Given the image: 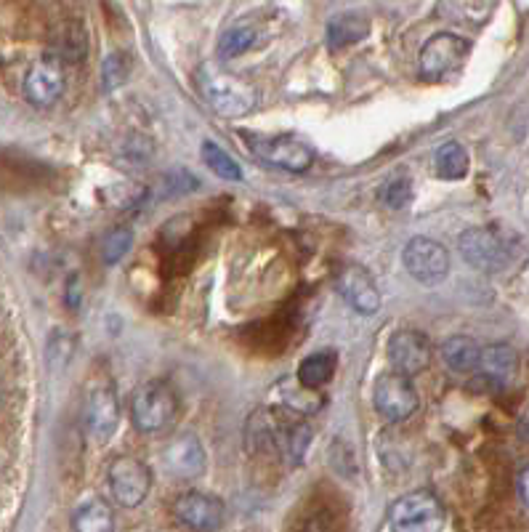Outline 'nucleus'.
<instances>
[{
    "label": "nucleus",
    "mask_w": 529,
    "mask_h": 532,
    "mask_svg": "<svg viewBox=\"0 0 529 532\" xmlns=\"http://www.w3.org/2000/svg\"><path fill=\"white\" fill-rule=\"evenodd\" d=\"M197 86L203 91V99L213 112L224 118H245L261 102L256 86L248 80L237 78L232 72L218 70L216 64H205L197 75Z\"/></svg>",
    "instance_id": "obj_1"
},
{
    "label": "nucleus",
    "mask_w": 529,
    "mask_h": 532,
    "mask_svg": "<svg viewBox=\"0 0 529 532\" xmlns=\"http://www.w3.org/2000/svg\"><path fill=\"white\" fill-rule=\"evenodd\" d=\"M176 392L168 381H147L136 389L131 399L133 426L144 434L163 431L176 415Z\"/></svg>",
    "instance_id": "obj_2"
},
{
    "label": "nucleus",
    "mask_w": 529,
    "mask_h": 532,
    "mask_svg": "<svg viewBox=\"0 0 529 532\" xmlns=\"http://www.w3.org/2000/svg\"><path fill=\"white\" fill-rule=\"evenodd\" d=\"M394 532H444V506L434 493L415 490L391 506Z\"/></svg>",
    "instance_id": "obj_3"
},
{
    "label": "nucleus",
    "mask_w": 529,
    "mask_h": 532,
    "mask_svg": "<svg viewBox=\"0 0 529 532\" xmlns=\"http://www.w3.org/2000/svg\"><path fill=\"white\" fill-rule=\"evenodd\" d=\"M253 155L274 168L306 171L314 163V149L296 133H274V136H248Z\"/></svg>",
    "instance_id": "obj_4"
},
{
    "label": "nucleus",
    "mask_w": 529,
    "mask_h": 532,
    "mask_svg": "<svg viewBox=\"0 0 529 532\" xmlns=\"http://www.w3.org/2000/svg\"><path fill=\"white\" fill-rule=\"evenodd\" d=\"M458 251L468 266H474L479 272L495 274L503 272L511 264V248L495 229L474 227L466 229L458 240Z\"/></svg>",
    "instance_id": "obj_5"
},
{
    "label": "nucleus",
    "mask_w": 529,
    "mask_h": 532,
    "mask_svg": "<svg viewBox=\"0 0 529 532\" xmlns=\"http://www.w3.org/2000/svg\"><path fill=\"white\" fill-rule=\"evenodd\" d=\"M109 490L120 506L125 509H136L144 503V498L152 490V471L144 461L133 458V455H120L112 461L107 471Z\"/></svg>",
    "instance_id": "obj_6"
},
{
    "label": "nucleus",
    "mask_w": 529,
    "mask_h": 532,
    "mask_svg": "<svg viewBox=\"0 0 529 532\" xmlns=\"http://www.w3.org/2000/svg\"><path fill=\"white\" fill-rule=\"evenodd\" d=\"M405 269L423 285H439L450 274V253L431 237H413L402 253Z\"/></svg>",
    "instance_id": "obj_7"
},
{
    "label": "nucleus",
    "mask_w": 529,
    "mask_h": 532,
    "mask_svg": "<svg viewBox=\"0 0 529 532\" xmlns=\"http://www.w3.org/2000/svg\"><path fill=\"white\" fill-rule=\"evenodd\" d=\"M373 402L386 421H407L418 410V392L410 376L391 370L375 381Z\"/></svg>",
    "instance_id": "obj_8"
},
{
    "label": "nucleus",
    "mask_w": 529,
    "mask_h": 532,
    "mask_svg": "<svg viewBox=\"0 0 529 532\" xmlns=\"http://www.w3.org/2000/svg\"><path fill=\"white\" fill-rule=\"evenodd\" d=\"M471 43L452 32H439L421 48V75L426 80H442L466 62Z\"/></svg>",
    "instance_id": "obj_9"
},
{
    "label": "nucleus",
    "mask_w": 529,
    "mask_h": 532,
    "mask_svg": "<svg viewBox=\"0 0 529 532\" xmlns=\"http://www.w3.org/2000/svg\"><path fill=\"white\" fill-rule=\"evenodd\" d=\"M173 514H176L181 525L189 527L192 532H216L218 527L224 525L226 509L216 495L189 490V493L176 498Z\"/></svg>",
    "instance_id": "obj_10"
},
{
    "label": "nucleus",
    "mask_w": 529,
    "mask_h": 532,
    "mask_svg": "<svg viewBox=\"0 0 529 532\" xmlns=\"http://www.w3.org/2000/svg\"><path fill=\"white\" fill-rule=\"evenodd\" d=\"M64 94V67L56 56H40L24 75V96L35 107H51Z\"/></svg>",
    "instance_id": "obj_11"
},
{
    "label": "nucleus",
    "mask_w": 529,
    "mask_h": 532,
    "mask_svg": "<svg viewBox=\"0 0 529 532\" xmlns=\"http://www.w3.org/2000/svg\"><path fill=\"white\" fill-rule=\"evenodd\" d=\"M434 349L426 333L421 330H397L389 341V362L394 365L397 373L405 376H418L431 365Z\"/></svg>",
    "instance_id": "obj_12"
},
{
    "label": "nucleus",
    "mask_w": 529,
    "mask_h": 532,
    "mask_svg": "<svg viewBox=\"0 0 529 532\" xmlns=\"http://www.w3.org/2000/svg\"><path fill=\"white\" fill-rule=\"evenodd\" d=\"M335 288L359 314H375L381 309V290L375 285L373 274L359 264H343L335 272Z\"/></svg>",
    "instance_id": "obj_13"
},
{
    "label": "nucleus",
    "mask_w": 529,
    "mask_h": 532,
    "mask_svg": "<svg viewBox=\"0 0 529 532\" xmlns=\"http://www.w3.org/2000/svg\"><path fill=\"white\" fill-rule=\"evenodd\" d=\"M117 421H120V405H117L115 389L96 386L94 392L88 394L86 410H83L86 434L94 439V442L104 445L117 431Z\"/></svg>",
    "instance_id": "obj_14"
},
{
    "label": "nucleus",
    "mask_w": 529,
    "mask_h": 532,
    "mask_svg": "<svg viewBox=\"0 0 529 532\" xmlns=\"http://www.w3.org/2000/svg\"><path fill=\"white\" fill-rule=\"evenodd\" d=\"M163 463L168 474L179 479H195L205 471V463H208V455H205L203 442L195 437V434H181L165 447Z\"/></svg>",
    "instance_id": "obj_15"
},
{
    "label": "nucleus",
    "mask_w": 529,
    "mask_h": 532,
    "mask_svg": "<svg viewBox=\"0 0 529 532\" xmlns=\"http://www.w3.org/2000/svg\"><path fill=\"white\" fill-rule=\"evenodd\" d=\"M479 370L495 386H508L516 378V370H519V354L508 344L484 346Z\"/></svg>",
    "instance_id": "obj_16"
},
{
    "label": "nucleus",
    "mask_w": 529,
    "mask_h": 532,
    "mask_svg": "<svg viewBox=\"0 0 529 532\" xmlns=\"http://www.w3.org/2000/svg\"><path fill=\"white\" fill-rule=\"evenodd\" d=\"M439 357H442L444 365L455 370V373H471V370H479L482 346L476 344L474 338L452 336L439 346Z\"/></svg>",
    "instance_id": "obj_17"
},
{
    "label": "nucleus",
    "mask_w": 529,
    "mask_h": 532,
    "mask_svg": "<svg viewBox=\"0 0 529 532\" xmlns=\"http://www.w3.org/2000/svg\"><path fill=\"white\" fill-rule=\"evenodd\" d=\"M72 530L75 532H115V517L109 503L102 498H88L72 514Z\"/></svg>",
    "instance_id": "obj_18"
},
{
    "label": "nucleus",
    "mask_w": 529,
    "mask_h": 532,
    "mask_svg": "<svg viewBox=\"0 0 529 532\" xmlns=\"http://www.w3.org/2000/svg\"><path fill=\"white\" fill-rule=\"evenodd\" d=\"M370 32V19L362 14H341L335 16L330 27H327V43L330 48H343L357 43Z\"/></svg>",
    "instance_id": "obj_19"
},
{
    "label": "nucleus",
    "mask_w": 529,
    "mask_h": 532,
    "mask_svg": "<svg viewBox=\"0 0 529 532\" xmlns=\"http://www.w3.org/2000/svg\"><path fill=\"white\" fill-rule=\"evenodd\" d=\"M335 365H338V357L335 352H314L309 354L301 368H298V384L306 386V389H319L325 386L335 373Z\"/></svg>",
    "instance_id": "obj_20"
},
{
    "label": "nucleus",
    "mask_w": 529,
    "mask_h": 532,
    "mask_svg": "<svg viewBox=\"0 0 529 532\" xmlns=\"http://www.w3.org/2000/svg\"><path fill=\"white\" fill-rule=\"evenodd\" d=\"M436 171L442 179H463L468 173V152L458 141H444L436 149Z\"/></svg>",
    "instance_id": "obj_21"
},
{
    "label": "nucleus",
    "mask_w": 529,
    "mask_h": 532,
    "mask_svg": "<svg viewBox=\"0 0 529 532\" xmlns=\"http://www.w3.org/2000/svg\"><path fill=\"white\" fill-rule=\"evenodd\" d=\"M200 155H203V163L211 168L216 176L229 181H240L242 179V168L240 163L234 160L224 147H218L213 141H203V149H200Z\"/></svg>",
    "instance_id": "obj_22"
},
{
    "label": "nucleus",
    "mask_w": 529,
    "mask_h": 532,
    "mask_svg": "<svg viewBox=\"0 0 529 532\" xmlns=\"http://www.w3.org/2000/svg\"><path fill=\"white\" fill-rule=\"evenodd\" d=\"M309 445H312V429L306 423H290L285 426V431H280V447L293 466L304 461Z\"/></svg>",
    "instance_id": "obj_23"
},
{
    "label": "nucleus",
    "mask_w": 529,
    "mask_h": 532,
    "mask_svg": "<svg viewBox=\"0 0 529 532\" xmlns=\"http://www.w3.org/2000/svg\"><path fill=\"white\" fill-rule=\"evenodd\" d=\"M410 200H413V181L407 179V176H397V179L386 181L378 189V203L383 208H391V211H402Z\"/></svg>",
    "instance_id": "obj_24"
},
{
    "label": "nucleus",
    "mask_w": 529,
    "mask_h": 532,
    "mask_svg": "<svg viewBox=\"0 0 529 532\" xmlns=\"http://www.w3.org/2000/svg\"><path fill=\"white\" fill-rule=\"evenodd\" d=\"M253 43H256V30L253 27H232L218 40V56L221 59H234V56L245 54Z\"/></svg>",
    "instance_id": "obj_25"
},
{
    "label": "nucleus",
    "mask_w": 529,
    "mask_h": 532,
    "mask_svg": "<svg viewBox=\"0 0 529 532\" xmlns=\"http://www.w3.org/2000/svg\"><path fill=\"white\" fill-rule=\"evenodd\" d=\"M131 75V62L125 54H112L104 59L102 67V80H104V91H115L128 80Z\"/></svg>",
    "instance_id": "obj_26"
},
{
    "label": "nucleus",
    "mask_w": 529,
    "mask_h": 532,
    "mask_svg": "<svg viewBox=\"0 0 529 532\" xmlns=\"http://www.w3.org/2000/svg\"><path fill=\"white\" fill-rule=\"evenodd\" d=\"M131 245H133L131 229H125V227L112 229V232L104 237V245H102L104 261H107V264H117V261L123 259L125 253L131 251Z\"/></svg>",
    "instance_id": "obj_27"
},
{
    "label": "nucleus",
    "mask_w": 529,
    "mask_h": 532,
    "mask_svg": "<svg viewBox=\"0 0 529 532\" xmlns=\"http://www.w3.org/2000/svg\"><path fill=\"white\" fill-rule=\"evenodd\" d=\"M48 357L51 362L62 360L67 362L72 357V338L70 336H54L51 338V346H48Z\"/></svg>",
    "instance_id": "obj_28"
},
{
    "label": "nucleus",
    "mask_w": 529,
    "mask_h": 532,
    "mask_svg": "<svg viewBox=\"0 0 529 532\" xmlns=\"http://www.w3.org/2000/svg\"><path fill=\"white\" fill-rule=\"evenodd\" d=\"M304 532H338V527H335L330 511H317V514L306 519Z\"/></svg>",
    "instance_id": "obj_29"
},
{
    "label": "nucleus",
    "mask_w": 529,
    "mask_h": 532,
    "mask_svg": "<svg viewBox=\"0 0 529 532\" xmlns=\"http://www.w3.org/2000/svg\"><path fill=\"white\" fill-rule=\"evenodd\" d=\"M519 493H522L524 503L529 506V466L522 471V477H519Z\"/></svg>",
    "instance_id": "obj_30"
},
{
    "label": "nucleus",
    "mask_w": 529,
    "mask_h": 532,
    "mask_svg": "<svg viewBox=\"0 0 529 532\" xmlns=\"http://www.w3.org/2000/svg\"><path fill=\"white\" fill-rule=\"evenodd\" d=\"M522 429H524V434H527V437H529V410H527V413H524V418H522Z\"/></svg>",
    "instance_id": "obj_31"
},
{
    "label": "nucleus",
    "mask_w": 529,
    "mask_h": 532,
    "mask_svg": "<svg viewBox=\"0 0 529 532\" xmlns=\"http://www.w3.org/2000/svg\"><path fill=\"white\" fill-rule=\"evenodd\" d=\"M0 402H3V394H0Z\"/></svg>",
    "instance_id": "obj_32"
}]
</instances>
